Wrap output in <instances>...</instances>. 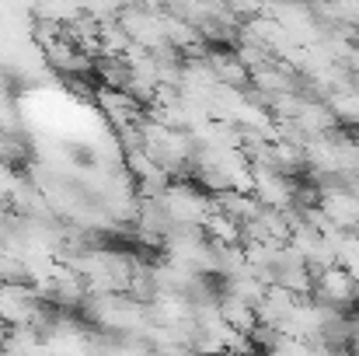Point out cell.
Instances as JSON below:
<instances>
[{
	"instance_id": "7a4b0ae2",
	"label": "cell",
	"mask_w": 359,
	"mask_h": 356,
	"mask_svg": "<svg viewBox=\"0 0 359 356\" xmlns=\"http://www.w3.org/2000/svg\"><path fill=\"white\" fill-rule=\"evenodd\" d=\"M353 49H356V56H359V32L353 35Z\"/></svg>"
},
{
	"instance_id": "6da1fadb",
	"label": "cell",
	"mask_w": 359,
	"mask_h": 356,
	"mask_svg": "<svg viewBox=\"0 0 359 356\" xmlns=\"http://www.w3.org/2000/svg\"><path fill=\"white\" fill-rule=\"evenodd\" d=\"M42 294L32 283H0V322L14 332V329H32V322L42 311Z\"/></svg>"
}]
</instances>
